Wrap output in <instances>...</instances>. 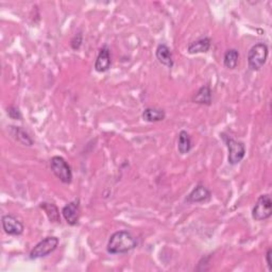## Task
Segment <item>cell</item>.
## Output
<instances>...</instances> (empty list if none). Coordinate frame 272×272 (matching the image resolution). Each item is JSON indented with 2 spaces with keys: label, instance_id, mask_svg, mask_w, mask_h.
I'll return each instance as SVG.
<instances>
[{
  "label": "cell",
  "instance_id": "cell-11",
  "mask_svg": "<svg viewBox=\"0 0 272 272\" xmlns=\"http://www.w3.org/2000/svg\"><path fill=\"white\" fill-rule=\"evenodd\" d=\"M156 57L162 65H164V66L168 68L173 67V64H175V62H173L172 53H171L170 48L166 44H160L157 47Z\"/></svg>",
  "mask_w": 272,
  "mask_h": 272
},
{
  "label": "cell",
  "instance_id": "cell-18",
  "mask_svg": "<svg viewBox=\"0 0 272 272\" xmlns=\"http://www.w3.org/2000/svg\"><path fill=\"white\" fill-rule=\"evenodd\" d=\"M239 61V52L238 50L231 48L225 51L223 57V65L227 69H235Z\"/></svg>",
  "mask_w": 272,
  "mask_h": 272
},
{
  "label": "cell",
  "instance_id": "cell-4",
  "mask_svg": "<svg viewBox=\"0 0 272 272\" xmlns=\"http://www.w3.org/2000/svg\"><path fill=\"white\" fill-rule=\"evenodd\" d=\"M222 138L225 141V145L228 150L227 161L228 164L237 165L241 163L246 156V147L243 141L234 139L231 136H226L222 134Z\"/></svg>",
  "mask_w": 272,
  "mask_h": 272
},
{
  "label": "cell",
  "instance_id": "cell-12",
  "mask_svg": "<svg viewBox=\"0 0 272 272\" xmlns=\"http://www.w3.org/2000/svg\"><path fill=\"white\" fill-rule=\"evenodd\" d=\"M213 100V93L210 85H203L192 97V102L202 105H211Z\"/></svg>",
  "mask_w": 272,
  "mask_h": 272
},
{
  "label": "cell",
  "instance_id": "cell-15",
  "mask_svg": "<svg viewBox=\"0 0 272 272\" xmlns=\"http://www.w3.org/2000/svg\"><path fill=\"white\" fill-rule=\"evenodd\" d=\"M10 133L21 145L27 146V147H31L32 145H33V139L31 138V136L25 131L23 128L11 126L10 127Z\"/></svg>",
  "mask_w": 272,
  "mask_h": 272
},
{
  "label": "cell",
  "instance_id": "cell-16",
  "mask_svg": "<svg viewBox=\"0 0 272 272\" xmlns=\"http://www.w3.org/2000/svg\"><path fill=\"white\" fill-rule=\"evenodd\" d=\"M40 208L46 213L50 222H52V223H60L61 222L60 211L56 204L49 203V202H42L40 204Z\"/></svg>",
  "mask_w": 272,
  "mask_h": 272
},
{
  "label": "cell",
  "instance_id": "cell-20",
  "mask_svg": "<svg viewBox=\"0 0 272 272\" xmlns=\"http://www.w3.org/2000/svg\"><path fill=\"white\" fill-rule=\"evenodd\" d=\"M82 43H83V36L81 33H78L72 37V40L70 42V46L73 50H79L81 45H82Z\"/></svg>",
  "mask_w": 272,
  "mask_h": 272
},
{
  "label": "cell",
  "instance_id": "cell-2",
  "mask_svg": "<svg viewBox=\"0 0 272 272\" xmlns=\"http://www.w3.org/2000/svg\"><path fill=\"white\" fill-rule=\"evenodd\" d=\"M269 54L268 46L265 43H257L248 52L249 68L253 71H258L264 67Z\"/></svg>",
  "mask_w": 272,
  "mask_h": 272
},
{
  "label": "cell",
  "instance_id": "cell-17",
  "mask_svg": "<svg viewBox=\"0 0 272 272\" xmlns=\"http://www.w3.org/2000/svg\"><path fill=\"white\" fill-rule=\"evenodd\" d=\"M192 148V141L190 135L186 131H181L179 133V138H178V151L179 153L184 156L187 154L188 152Z\"/></svg>",
  "mask_w": 272,
  "mask_h": 272
},
{
  "label": "cell",
  "instance_id": "cell-10",
  "mask_svg": "<svg viewBox=\"0 0 272 272\" xmlns=\"http://www.w3.org/2000/svg\"><path fill=\"white\" fill-rule=\"evenodd\" d=\"M112 59H111V50L107 45L102 46L98 57L95 62V70L97 72H105L111 68Z\"/></svg>",
  "mask_w": 272,
  "mask_h": 272
},
{
  "label": "cell",
  "instance_id": "cell-21",
  "mask_svg": "<svg viewBox=\"0 0 272 272\" xmlns=\"http://www.w3.org/2000/svg\"><path fill=\"white\" fill-rule=\"evenodd\" d=\"M271 254H272V250H271V248H268L267 253H266V262H267L269 270L272 269V266H271Z\"/></svg>",
  "mask_w": 272,
  "mask_h": 272
},
{
  "label": "cell",
  "instance_id": "cell-13",
  "mask_svg": "<svg viewBox=\"0 0 272 272\" xmlns=\"http://www.w3.org/2000/svg\"><path fill=\"white\" fill-rule=\"evenodd\" d=\"M143 119L147 123H159L166 118V113L163 108L159 107H146L143 112Z\"/></svg>",
  "mask_w": 272,
  "mask_h": 272
},
{
  "label": "cell",
  "instance_id": "cell-9",
  "mask_svg": "<svg viewBox=\"0 0 272 272\" xmlns=\"http://www.w3.org/2000/svg\"><path fill=\"white\" fill-rule=\"evenodd\" d=\"M212 199V192L211 190L204 186L203 184H197L193 187V189L187 195L185 198V202L187 203H203L208 202Z\"/></svg>",
  "mask_w": 272,
  "mask_h": 272
},
{
  "label": "cell",
  "instance_id": "cell-5",
  "mask_svg": "<svg viewBox=\"0 0 272 272\" xmlns=\"http://www.w3.org/2000/svg\"><path fill=\"white\" fill-rule=\"evenodd\" d=\"M60 244L59 238L56 236H48L43 239L38 244L35 245V247L31 250L30 252V258L31 259H37L48 256L50 253H52L54 250L58 248Z\"/></svg>",
  "mask_w": 272,
  "mask_h": 272
},
{
  "label": "cell",
  "instance_id": "cell-7",
  "mask_svg": "<svg viewBox=\"0 0 272 272\" xmlns=\"http://www.w3.org/2000/svg\"><path fill=\"white\" fill-rule=\"evenodd\" d=\"M4 231L11 236H19L24 233L25 226L13 215H5L2 218Z\"/></svg>",
  "mask_w": 272,
  "mask_h": 272
},
{
  "label": "cell",
  "instance_id": "cell-19",
  "mask_svg": "<svg viewBox=\"0 0 272 272\" xmlns=\"http://www.w3.org/2000/svg\"><path fill=\"white\" fill-rule=\"evenodd\" d=\"M7 114L11 119H14V121H21L23 119V115L19 111V108L15 105H10L7 107Z\"/></svg>",
  "mask_w": 272,
  "mask_h": 272
},
{
  "label": "cell",
  "instance_id": "cell-1",
  "mask_svg": "<svg viewBox=\"0 0 272 272\" xmlns=\"http://www.w3.org/2000/svg\"><path fill=\"white\" fill-rule=\"evenodd\" d=\"M137 246L135 236L127 230L117 231L113 233L108 239L106 251L110 254H126L132 251Z\"/></svg>",
  "mask_w": 272,
  "mask_h": 272
},
{
  "label": "cell",
  "instance_id": "cell-6",
  "mask_svg": "<svg viewBox=\"0 0 272 272\" xmlns=\"http://www.w3.org/2000/svg\"><path fill=\"white\" fill-rule=\"evenodd\" d=\"M272 216V202L270 195L265 193L259 196L252 210V218L256 221L269 219Z\"/></svg>",
  "mask_w": 272,
  "mask_h": 272
},
{
  "label": "cell",
  "instance_id": "cell-14",
  "mask_svg": "<svg viewBox=\"0 0 272 272\" xmlns=\"http://www.w3.org/2000/svg\"><path fill=\"white\" fill-rule=\"evenodd\" d=\"M212 47V42L210 37H202L200 40L195 41L188 45L187 51L189 54L197 53H206Z\"/></svg>",
  "mask_w": 272,
  "mask_h": 272
},
{
  "label": "cell",
  "instance_id": "cell-3",
  "mask_svg": "<svg viewBox=\"0 0 272 272\" xmlns=\"http://www.w3.org/2000/svg\"><path fill=\"white\" fill-rule=\"evenodd\" d=\"M50 168L56 176L62 183L64 184H70L72 181V171L68 163L64 158L56 156L52 157L50 160Z\"/></svg>",
  "mask_w": 272,
  "mask_h": 272
},
{
  "label": "cell",
  "instance_id": "cell-8",
  "mask_svg": "<svg viewBox=\"0 0 272 272\" xmlns=\"http://www.w3.org/2000/svg\"><path fill=\"white\" fill-rule=\"evenodd\" d=\"M62 215L69 225H77L80 219V200L75 199L62 209Z\"/></svg>",
  "mask_w": 272,
  "mask_h": 272
}]
</instances>
